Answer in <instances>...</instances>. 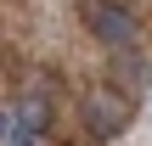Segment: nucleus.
<instances>
[{
	"label": "nucleus",
	"instance_id": "obj_1",
	"mask_svg": "<svg viewBox=\"0 0 152 146\" xmlns=\"http://www.w3.org/2000/svg\"><path fill=\"white\" fill-rule=\"evenodd\" d=\"M130 118H135V107H130L124 90L96 84V90L85 96V135H90V141H113V135H124Z\"/></svg>",
	"mask_w": 152,
	"mask_h": 146
},
{
	"label": "nucleus",
	"instance_id": "obj_3",
	"mask_svg": "<svg viewBox=\"0 0 152 146\" xmlns=\"http://www.w3.org/2000/svg\"><path fill=\"white\" fill-rule=\"evenodd\" d=\"M113 79H124V84H147V79H152V56H141L135 45H118V51H113Z\"/></svg>",
	"mask_w": 152,
	"mask_h": 146
},
{
	"label": "nucleus",
	"instance_id": "obj_4",
	"mask_svg": "<svg viewBox=\"0 0 152 146\" xmlns=\"http://www.w3.org/2000/svg\"><path fill=\"white\" fill-rule=\"evenodd\" d=\"M11 113H17V118H23V124H28L34 135H45V129H51V101H45L39 90H28V96H23V101H17Z\"/></svg>",
	"mask_w": 152,
	"mask_h": 146
},
{
	"label": "nucleus",
	"instance_id": "obj_2",
	"mask_svg": "<svg viewBox=\"0 0 152 146\" xmlns=\"http://www.w3.org/2000/svg\"><path fill=\"white\" fill-rule=\"evenodd\" d=\"M79 23H85L107 51L135 45V11H130V6H118V0H85V6H79Z\"/></svg>",
	"mask_w": 152,
	"mask_h": 146
}]
</instances>
